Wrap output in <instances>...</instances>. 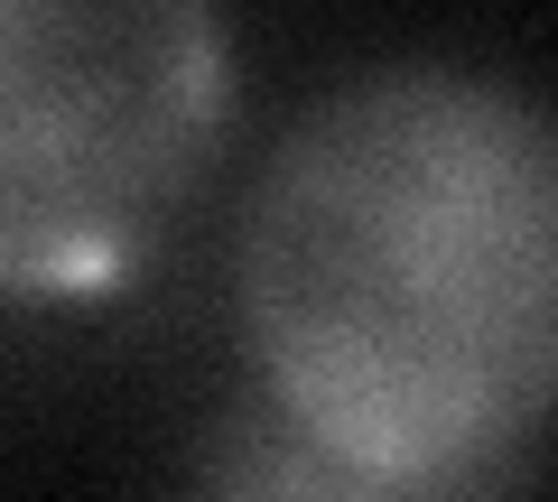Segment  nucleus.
<instances>
[{
	"label": "nucleus",
	"instance_id": "obj_1",
	"mask_svg": "<svg viewBox=\"0 0 558 502\" xmlns=\"http://www.w3.org/2000/svg\"><path fill=\"white\" fill-rule=\"evenodd\" d=\"M549 140L475 75H373L307 112L242 242L270 409L373 465H502L549 401Z\"/></svg>",
	"mask_w": 558,
	"mask_h": 502
},
{
	"label": "nucleus",
	"instance_id": "obj_2",
	"mask_svg": "<svg viewBox=\"0 0 558 502\" xmlns=\"http://www.w3.org/2000/svg\"><path fill=\"white\" fill-rule=\"evenodd\" d=\"M223 140L205 0H0V289L131 280Z\"/></svg>",
	"mask_w": 558,
	"mask_h": 502
},
{
	"label": "nucleus",
	"instance_id": "obj_3",
	"mask_svg": "<svg viewBox=\"0 0 558 502\" xmlns=\"http://www.w3.org/2000/svg\"><path fill=\"white\" fill-rule=\"evenodd\" d=\"M502 465H373L260 401L215 446L205 502H494Z\"/></svg>",
	"mask_w": 558,
	"mask_h": 502
}]
</instances>
